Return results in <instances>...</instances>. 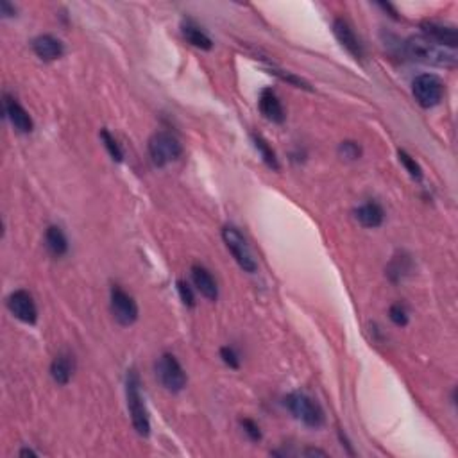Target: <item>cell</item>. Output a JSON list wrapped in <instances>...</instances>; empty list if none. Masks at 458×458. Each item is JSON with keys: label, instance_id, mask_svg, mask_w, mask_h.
Returning a JSON list of instances; mask_svg holds the SVG:
<instances>
[{"label": "cell", "instance_id": "1", "mask_svg": "<svg viewBox=\"0 0 458 458\" xmlns=\"http://www.w3.org/2000/svg\"><path fill=\"white\" fill-rule=\"evenodd\" d=\"M404 52L409 58L425 63V65H434V67L455 68L458 61V56L453 49H448V47L429 40L425 34L410 36L404 42Z\"/></svg>", "mask_w": 458, "mask_h": 458}, {"label": "cell", "instance_id": "2", "mask_svg": "<svg viewBox=\"0 0 458 458\" xmlns=\"http://www.w3.org/2000/svg\"><path fill=\"white\" fill-rule=\"evenodd\" d=\"M140 387H142V384H140L138 372L134 369L127 371V376H125V397H127V409H129L131 421H133L134 429H136V434L140 437H149L150 421Z\"/></svg>", "mask_w": 458, "mask_h": 458}, {"label": "cell", "instance_id": "3", "mask_svg": "<svg viewBox=\"0 0 458 458\" xmlns=\"http://www.w3.org/2000/svg\"><path fill=\"white\" fill-rule=\"evenodd\" d=\"M285 404L287 409L290 410V413L296 417L297 421L303 423L304 426L308 428L319 429L324 426L326 416L324 410L315 400L308 396V394H303V392H292L285 397Z\"/></svg>", "mask_w": 458, "mask_h": 458}, {"label": "cell", "instance_id": "4", "mask_svg": "<svg viewBox=\"0 0 458 458\" xmlns=\"http://www.w3.org/2000/svg\"><path fill=\"white\" fill-rule=\"evenodd\" d=\"M149 156L155 167H165L183 155V145L177 136L168 131H158L149 138Z\"/></svg>", "mask_w": 458, "mask_h": 458}, {"label": "cell", "instance_id": "5", "mask_svg": "<svg viewBox=\"0 0 458 458\" xmlns=\"http://www.w3.org/2000/svg\"><path fill=\"white\" fill-rule=\"evenodd\" d=\"M156 378L165 390L177 394L187 387V372L174 354H161L156 362Z\"/></svg>", "mask_w": 458, "mask_h": 458}, {"label": "cell", "instance_id": "6", "mask_svg": "<svg viewBox=\"0 0 458 458\" xmlns=\"http://www.w3.org/2000/svg\"><path fill=\"white\" fill-rule=\"evenodd\" d=\"M412 92L419 106L434 108L441 104L442 97H444V83L434 74L417 75L412 83Z\"/></svg>", "mask_w": 458, "mask_h": 458}, {"label": "cell", "instance_id": "7", "mask_svg": "<svg viewBox=\"0 0 458 458\" xmlns=\"http://www.w3.org/2000/svg\"><path fill=\"white\" fill-rule=\"evenodd\" d=\"M222 238H224L226 247L229 249V253L233 254L235 262L240 265L242 271H256V262H254L253 254H251L246 238L242 237V233L235 226H226V228H222Z\"/></svg>", "mask_w": 458, "mask_h": 458}, {"label": "cell", "instance_id": "8", "mask_svg": "<svg viewBox=\"0 0 458 458\" xmlns=\"http://www.w3.org/2000/svg\"><path fill=\"white\" fill-rule=\"evenodd\" d=\"M109 304H111V313L115 317V321L120 326H131L136 322L138 319V304L133 299V296H129L127 292L122 290L120 287L111 288V294H109Z\"/></svg>", "mask_w": 458, "mask_h": 458}, {"label": "cell", "instance_id": "9", "mask_svg": "<svg viewBox=\"0 0 458 458\" xmlns=\"http://www.w3.org/2000/svg\"><path fill=\"white\" fill-rule=\"evenodd\" d=\"M8 310L25 324H34L38 321L36 303L27 290L13 292L8 297Z\"/></svg>", "mask_w": 458, "mask_h": 458}, {"label": "cell", "instance_id": "10", "mask_svg": "<svg viewBox=\"0 0 458 458\" xmlns=\"http://www.w3.org/2000/svg\"><path fill=\"white\" fill-rule=\"evenodd\" d=\"M333 33L340 45L353 56L354 59H362L363 58V47L360 43L358 36L354 34L353 27L349 25V22L344 20V18H335L333 20Z\"/></svg>", "mask_w": 458, "mask_h": 458}, {"label": "cell", "instance_id": "11", "mask_svg": "<svg viewBox=\"0 0 458 458\" xmlns=\"http://www.w3.org/2000/svg\"><path fill=\"white\" fill-rule=\"evenodd\" d=\"M4 109H6V117L9 118L11 125L18 131V133L27 134L34 129L33 118H31L29 113L25 111V108L20 104V102H18L17 99H13V97L6 95L4 97Z\"/></svg>", "mask_w": 458, "mask_h": 458}, {"label": "cell", "instance_id": "12", "mask_svg": "<svg viewBox=\"0 0 458 458\" xmlns=\"http://www.w3.org/2000/svg\"><path fill=\"white\" fill-rule=\"evenodd\" d=\"M421 29L425 36L429 40L441 43V45L448 47V49H457L458 45V34L453 25L439 24V22H423Z\"/></svg>", "mask_w": 458, "mask_h": 458}, {"label": "cell", "instance_id": "13", "mask_svg": "<svg viewBox=\"0 0 458 458\" xmlns=\"http://www.w3.org/2000/svg\"><path fill=\"white\" fill-rule=\"evenodd\" d=\"M31 47H33L34 54L42 61H56L65 54L63 43L52 34H40L31 42Z\"/></svg>", "mask_w": 458, "mask_h": 458}, {"label": "cell", "instance_id": "14", "mask_svg": "<svg viewBox=\"0 0 458 458\" xmlns=\"http://www.w3.org/2000/svg\"><path fill=\"white\" fill-rule=\"evenodd\" d=\"M260 111H262L263 117L267 120L274 122V124H283L285 118H287V113H285L283 104H281V100L278 99L274 92H272L271 88H265L260 93V100H258Z\"/></svg>", "mask_w": 458, "mask_h": 458}, {"label": "cell", "instance_id": "15", "mask_svg": "<svg viewBox=\"0 0 458 458\" xmlns=\"http://www.w3.org/2000/svg\"><path fill=\"white\" fill-rule=\"evenodd\" d=\"M192 281L196 285L197 290L200 292V296H205L208 301H217L219 299V287L215 278L208 269L200 265L192 267Z\"/></svg>", "mask_w": 458, "mask_h": 458}, {"label": "cell", "instance_id": "16", "mask_svg": "<svg viewBox=\"0 0 458 458\" xmlns=\"http://www.w3.org/2000/svg\"><path fill=\"white\" fill-rule=\"evenodd\" d=\"M74 374V356L68 353H59L50 363V376L58 385H67Z\"/></svg>", "mask_w": 458, "mask_h": 458}, {"label": "cell", "instance_id": "17", "mask_svg": "<svg viewBox=\"0 0 458 458\" xmlns=\"http://www.w3.org/2000/svg\"><path fill=\"white\" fill-rule=\"evenodd\" d=\"M354 217L363 228H379L384 224L385 212L384 208L378 205V203H365V205L358 206L354 210Z\"/></svg>", "mask_w": 458, "mask_h": 458}, {"label": "cell", "instance_id": "18", "mask_svg": "<svg viewBox=\"0 0 458 458\" xmlns=\"http://www.w3.org/2000/svg\"><path fill=\"white\" fill-rule=\"evenodd\" d=\"M181 33H183V38L187 40L190 45L197 47L200 50H212L213 49V42L212 38L205 33V31L200 29L199 25L192 20H184L181 24Z\"/></svg>", "mask_w": 458, "mask_h": 458}, {"label": "cell", "instance_id": "19", "mask_svg": "<svg viewBox=\"0 0 458 458\" xmlns=\"http://www.w3.org/2000/svg\"><path fill=\"white\" fill-rule=\"evenodd\" d=\"M45 247L49 253L56 258H61L68 253V240L67 235L63 233V229L59 226H49L45 231Z\"/></svg>", "mask_w": 458, "mask_h": 458}, {"label": "cell", "instance_id": "20", "mask_svg": "<svg viewBox=\"0 0 458 458\" xmlns=\"http://www.w3.org/2000/svg\"><path fill=\"white\" fill-rule=\"evenodd\" d=\"M251 140H253L254 149L258 150V155L262 156L263 163H265L267 167L271 168V171H279L278 156H276V152L272 150V147L269 145V142H267L265 138L260 136V134H256V133H253L251 134Z\"/></svg>", "mask_w": 458, "mask_h": 458}, {"label": "cell", "instance_id": "21", "mask_svg": "<svg viewBox=\"0 0 458 458\" xmlns=\"http://www.w3.org/2000/svg\"><path fill=\"white\" fill-rule=\"evenodd\" d=\"M410 271V262L406 256H397V258L392 260V263L388 265L387 274L390 276L392 281H400L403 279L404 274H409Z\"/></svg>", "mask_w": 458, "mask_h": 458}, {"label": "cell", "instance_id": "22", "mask_svg": "<svg viewBox=\"0 0 458 458\" xmlns=\"http://www.w3.org/2000/svg\"><path fill=\"white\" fill-rule=\"evenodd\" d=\"M100 140L104 143L108 155L111 156L115 161H122V159H124V152H122L120 145H118L117 140L111 136V133H109L108 129H100Z\"/></svg>", "mask_w": 458, "mask_h": 458}, {"label": "cell", "instance_id": "23", "mask_svg": "<svg viewBox=\"0 0 458 458\" xmlns=\"http://www.w3.org/2000/svg\"><path fill=\"white\" fill-rule=\"evenodd\" d=\"M397 156H400V161L403 163V167L406 168V172L412 175L413 180H421V177H423V168L419 167V163H417L416 159H413L412 156L406 152V150H400V152H397Z\"/></svg>", "mask_w": 458, "mask_h": 458}, {"label": "cell", "instance_id": "24", "mask_svg": "<svg viewBox=\"0 0 458 458\" xmlns=\"http://www.w3.org/2000/svg\"><path fill=\"white\" fill-rule=\"evenodd\" d=\"M338 155L346 159H360V156H362V147L356 142L346 140V142H342L340 145H338Z\"/></svg>", "mask_w": 458, "mask_h": 458}, {"label": "cell", "instance_id": "25", "mask_svg": "<svg viewBox=\"0 0 458 458\" xmlns=\"http://www.w3.org/2000/svg\"><path fill=\"white\" fill-rule=\"evenodd\" d=\"M388 317L400 328H404V326L409 324V313H406L404 306H401V304H392L390 310H388Z\"/></svg>", "mask_w": 458, "mask_h": 458}, {"label": "cell", "instance_id": "26", "mask_svg": "<svg viewBox=\"0 0 458 458\" xmlns=\"http://www.w3.org/2000/svg\"><path fill=\"white\" fill-rule=\"evenodd\" d=\"M177 292H180V297L184 306H188V308H194V306H196V296H194L192 287H190L187 281H183V279L177 281Z\"/></svg>", "mask_w": 458, "mask_h": 458}, {"label": "cell", "instance_id": "27", "mask_svg": "<svg viewBox=\"0 0 458 458\" xmlns=\"http://www.w3.org/2000/svg\"><path fill=\"white\" fill-rule=\"evenodd\" d=\"M240 426L244 428V432L247 434V437L251 439V441L258 442L262 441V432H260V426L256 425V423L253 421V419H240Z\"/></svg>", "mask_w": 458, "mask_h": 458}, {"label": "cell", "instance_id": "28", "mask_svg": "<svg viewBox=\"0 0 458 458\" xmlns=\"http://www.w3.org/2000/svg\"><path fill=\"white\" fill-rule=\"evenodd\" d=\"M272 74L278 75V77H279V79H281V81H287V83L294 84V86H296V88H303V90H312V88H310V84L306 83V81L301 79V77H297V75L290 74V72L274 70V72H272Z\"/></svg>", "mask_w": 458, "mask_h": 458}, {"label": "cell", "instance_id": "29", "mask_svg": "<svg viewBox=\"0 0 458 458\" xmlns=\"http://www.w3.org/2000/svg\"><path fill=\"white\" fill-rule=\"evenodd\" d=\"M221 358L222 362L228 367H231V369H238V367H240V358H238L237 351H235L233 347H222Z\"/></svg>", "mask_w": 458, "mask_h": 458}, {"label": "cell", "instance_id": "30", "mask_svg": "<svg viewBox=\"0 0 458 458\" xmlns=\"http://www.w3.org/2000/svg\"><path fill=\"white\" fill-rule=\"evenodd\" d=\"M0 15L6 18L15 17V15H17V8H15L11 2H8V0H2V2H0Z\"/></svg>", "mask_w": 458, "mask_h": 458}, {"label": "cell", "instance_id": "31", "mask_svg": "<svg viewBox=\"0 0 458 458\" xmlns=\"http://www.w3.org/2000/svg\"><path fill=\"white\" fill-rule=\"evenodd\" d=\"M379 8H381V9H384V11H388V13H390V17L392 18H397V11H396V9H394V8H392V4H388V2H387V4H385V2H379Z\"/></svg>", "mask_w": 458, "mask_h": 458}, {"label": "cell", "instance_id": "32", "mask_svg": "<svg viewBox=\"0 0 458 458\" xmlns=\"http://www.w3.org/2000/svg\"><path fill=\"white\" fill-rule=\"evenodd\" d=\"M304 455H306V457H317V455H319V457H328V455H326L324 451H321V450H313V448H310V450L304 451Z\"/></svg>", "mask_w": 458, "mask_h": 458}, {"label": "cell", "instance_id": "33", "mask_svg": "<svg viewBox=\"0 0 458 458\" xmlns=\"http://www.w3.org/2000/svg\"><path fill=\"white\" fill-rule=\"evenodd\" d=\"M20 457H36V453L33 450H22Z\"/></svg>", "mask_w": 458, "mask_h": 458}]
</instances>
